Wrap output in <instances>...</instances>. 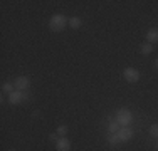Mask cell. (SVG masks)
Masks as SVG:
<instances>
[{"mask_svg": "<svg viewBox=\"0 0 158 151\" xmlns=\"http://www.w3.org/2000/svg\"><path fill=\"white\" fill-rule=\"evenodd\" d=\"M106 141L110 143L111 146H116L118 143H121V141H119V136H118V133H116V134H108Z\"/></svg>", "mask_w": 158, "mask_h": 151, "instance_id": "4fadbf2b", "label": "cell"}, {"mask_svg": "<svg viewBox=\"0 0 158 151\" xmlns=\"http://www.w3.org/2000/svg\"><path fill=\"white\" fill-rule=\"evenodd\" d=\"M148 133H150L152 138H156L158 139V124H152V126H150V129H148Z\"/></svg>", "mask_w": 158, "mask_h": 151, "instance_id": "9a60e30c", "label": "cell"}, {"mask_svg": "<svg viewBox=\"0 0 158 151\" xmlns=\"http://www.w3.org/2000/svg\"><path fill=\"white\" fill-rule=\"evenodd\" d=\"M67 25H69V18H67L66 15H62V14L52 15L51 20H49V29H51L52 32H62Z\"/></svg>", "mask_w": 158, "mask_h": 151, "instance_id": "6da1fadb", "label": "cell"}, {"mask_svg": "<svg viewBox=\"0 0 158 151\" xmlns=\"http://www.w3.org/2000/svg\"><path fill=\"white\" fill-rule=\"evenodd\" d=\"M119 128H121V126L118 124V121H116L114 118L108 119V133H110V134H116L119 131Z\"/></svg>", "mask_w": 158, "mask_h": 151, "instance_id": "9c48e42d", "label": "cell"}, {"mask_svg": "<svg viewBox=\"0 0 158 151\" xmlns=\"http://www.w3.org/2000/svg\"><path fill=\"white\" fill-rule=\"evenodd\" d=\"M49 139H51V141H57V139H59V134H57V133H51V134H49Z\"/></svg>", "mask_w": 158, "mask_h": 151, "instance_id": "2e32d148", "label": "cell"}, {"mask_svg": "<svg viewBox=\"0 0 158 151\" xmlns=\"http://www.w3.org/2000/svg\"><path fill=\"white\" fill-rule=\"evenodd\" d=\"M140 52L143 55H150L153 52V45L152 44H148V42H145V44H141V47H140Z\"/></svg>", "mask_w": 158, "mask_h": 151, "instance_id": "7c38bea8", "label": "cell"}, {"mask_svg": "<svg viewBox=\"0 0 158 151\" xmlns=\"http://www.w3.org/2000/svg\"><path fill=\"white\" fill-rule=\"evenodd\" d=\"M14 84H15V89L17 91H27L29 88H31V79L27 77V76H19V77L14 81Z\"/></svg>", "mask_w": 158, "mask_h": 151, "instance_id": "5b68a950", "label": "cell"}, {"mask_svg": "<svg viewBox=\"0 0 158 151\" xmlns=\"http://www.w3.org/2000/svg\"><path fill=\"white\" fill-rule=\"evenodd\" d=\"M9 151H15V149H9Z\"/></svg>", "mask_w": 158, "mask_h": 151, "instance_id": "d6986e66", "label": "cell"}, {"mask_svg": "<svg viewBox=\"0 0 158 151\" xmlns=\"http://www.w3.org/2000/svg\"><path fill=\"white\" fill-rule=\"evenodd\" d=\"M56 133L59 134V138H66V134H67V126L66 124H61V126L57 128V131Z\"/></svg>", "mask_w": 158, "mask_h": 151, "instance_id": "5bb4252c", "label": "cell"}, {"mask_svg": "<svg viewBox=\"0 0 158 151\" xmlns=\"http://www.w3.org/2000/svg\"><path fill=\"white\" fill-rule=\"evenodd\" d=\"M146 42L148 44H158V29L156 27H153V29H150L148 32H146Z\"/></svg>", "mask_w": 158, "mask_h": 151, "instance_id": "ba28073f", "label": "cell"}, {"mask_svg": "<svg viewBox=\"0 0 158 151\" xmlns=\"http://www.w3.org/2000/svg\"><path fill=\"white\" fill-rule=\"evenodd\" d=\"M123 77H125L126 82L135 84V82L140 81V72H138V69H135V67H126V69L123 71Z\"/></svg>", "mask_w": 158, "mask_h": 151, "instance_id": "277c9868", "label": "cell"}, {"mask_svg": "<svg viewBox=\"0 0 158 151\" xmlns=\"http://www.w3.org/2000/svg\"><path fill=\"white\" fill-rule=\"evenodd\" d=\"M81 25H82L81 17H77V15H74V17H69V27H71V29L77 30L79 27H81Z\"/></svg>", "mask_w": 158, "mask_h": 151, "instance_id": "8fae6325", "label": "cell"}, {"mask_svg": "<svg viewBox=\"0 0 158 151\" xmlns=\"http://www.w3.org/2000/svg\"><path fill=\"white\" fill-rule=\"evenodd\" d=\"M118 136H119V141L121 143H126L135 136V131H133V128H130V126H123V128H119Z\"/></svg>", "mask_w": 158, "mask_h": 151, "instance_id": "8992f818", "label": "cell"}, {"mask_svg": "<svg viewBox=\"0 0 158 151\" xmlns=\"http://www.w3.org/2000/svg\"><path fill=\"white\" fill-rule=\"evenodd\" d=\"M25 99H27V94H25L24 91H17V89L7 96V101H9V104H12V106L22 104Z\"/></svg>", "mask_w": 158, "mask_h": 151, "instance_id": "3957f363", "label": "cell"}, {"mask_svg": "<svg viewBox=\"0 0 158 151\" xmlns=\"http://www.w3.org/2000/svg\"><path fill=\"white\" fill-rule=\"evenodd\" d=\"M56 151H71V141L67 138H59L56 141Z\"/></svg>", "mask_w": 158, "mask_h": 151, "instance_id": "52a82bcc", "label": "cell"}, {"mask_svg": "<svg viewBox=\"0 0 158 151\" xmlns=\"http://www.w3.org/2000/svg\"><path fill=\"white\" fill-rule=\"evenodd\" d=\"M114 119L118 121V124L123 128V126H128V124H131V121H133V114H131L130 109L121 108V109H118V111H116Z\"/></svg>", "mask_w": 158, "mask_h": 151, "instance_id": "7a4b0ae2", "label": "cell"}, {"mask_svg": "<svg viewBox=\"0 0 158 151\" xmlns=\"http://www.w3.org/2000/svg\"><path fill=\"white\" fill-rule=\"evenodd\" d=\"M15 91V84H14L12 81H5V82H2V92H5L7 96H9L10 92H14Z\"/></svg>", "mask_w": 158, "mask_h": 151, "instance_id": "30bf717a", "label": "cell"}, {"mask_svg": "<svg viewBox=\"0 0 158 151\" xmlns=\"http://www.w3.org/2000/svg\"><path fill=\"white\" fill-rule=\"evenodd\" d=\"M155 67H156V69H158V59L155 60Z\"/></svg>", "mask_w": 158, "mask_h": 151, "instance_id": "e0dca14e", "label": "cell"}, {"mask_svg": "<svg viewBox=\"0 0 158 151\" xmlns=\"http://www.w3.org/2000/svg\"><path fill=\"white\" fill-rule=\"evenodd\" d=\"M156 149H158V139H156Z\"/></svg>", "mask_w": 158, "mask_h": 151, "instance_id": "ac0fdd59", "label": "cell"}]
</instances>
